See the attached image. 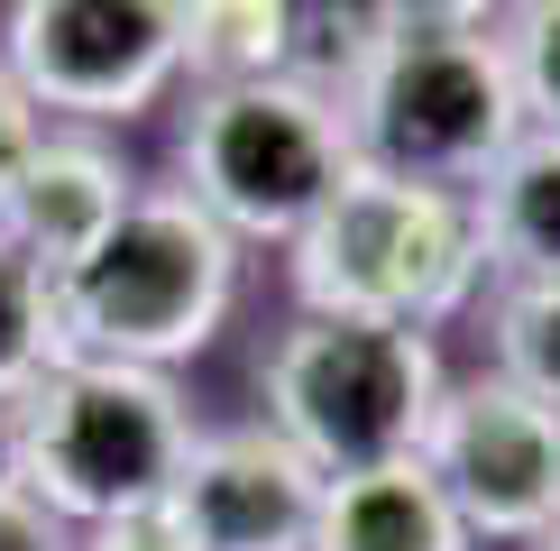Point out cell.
Returning a JSON list of instances; mask_svg holds the SVG:
<instances>
[{"label":"cell","instance_id":"44dd1931","mask_svg":"<svg viewBox=\"0 0 560 551\" xmlns=\"http://www.w3.org/2000/svg\"><path fill=\"white\" fill-rule=\"evenodd\" d=\"M542 551H560V534H551V542H542Z\"/></svg>","mask_w":560,"mask_h":551},{"label":"cell","instance_id":"2e32d148","mask_svg":"<svg viewBox=\"0 0 560 551\" xmlns=\"http://www.w3.org/2000/svg\"><path fill=\"white\" fill-rule=\"evenodd\" d=\"M497 37H505V74H515L524 129H551L560 138V0L497 10Z\"/></svg>","mask_w":560,"mask_h":551},{"label":"cell","instance_id":"7a4b0ae2","mask_svg":"<svg viewBox=\"0 0 560 551\" xmlns=\"http://www.w3.org/2000/svg\"><path fill=\"white\" fill-rule=\"evenodd\" d=\"M285 294L294 313L377 321V331H441V321L478 313L487 239L469 194L349 166L340 194L285 239Z\"/></svg>","mask_w":560,"mask_h":551},{"label":"cell","instance_id":"5bb4252c","mask_svg":"<svg viewBox=\"0 0 560 551\" xmlns=\"http://www.w3.org/2000/svg\"><path fill=\"white\" fill-rule=\"evenodd\" d=\"M487 321V377L560 413V276H505L478 294Z\"/></svg>","mask_w":560,"mask_h":551},{"label":"cell","instance_id":"3957f363","mask_svg":"<svg viewBox=\"0 0 560 551\" xmlns=\"http://www.w3.org/2000/svg\"><path fill=\"white\" fill-rule=\"evenodd\" d=\"M240 239L212 230L175 184H138L102 248L56 276V359H110L175 377L230 331Z\"/></svg>","mask_w":560,"mask_h":551},{"label":"cell","instance_id":"6da1fadb","mask_svg":"<svg viewBox=\"0 0 560 551\" xmlns=\"http://www.w3.org/2000/svg\"><path fill=\"white\" fill-rule=\"evenodd\" d=\"M340 110H349L359 166L441 184V194H478L487 166L524 138L497 10H459V0H395V10H377L359 74L340 83Z\"/></svg>","mask_w":560,"mask_h":551},{"label":"cell","instance_id":"30bf717a","mask_svg":"<svg viewBox=\"0 0 560 551\" xmlns=\"http://www.w3.org/2000/svg\"><path fill=\"white\" fill-rule=\"evenodd\" d=\"M138 184H148V175H138L110 138H92V129H46L37 156H28V175L10 184L0 239H10L28 267H46V285H56L65 267H83L92 248L120 230V212L138 202Z\"/></svg>","mask_w":560,"mask_h":551},{"label":"cell","instance_id":"ac0fdd59","mask_svg":"<svg viewBox=\"0 0 560 551\" xmlns=\"http://www.w3.org/2000/svg\"><path fill=\"white\" fill-rule=\"evenodd\" d=\"M37 138H46V120L28 110V92H19L10 74H0V212H10V184L28 175V156H37Z\"/></svg>","mask_w":560,"mask_h":551},{"label":"cell","instance_id":"7c38bea8","mask_svg":"<svg viewBox=\"0 0 560 551\" xmlns=\"http://www.w3.org/2000/svg\"><path fill=\"white\" fill-rule=\"evenodd\" d=\"M478 239H487V285L505 276H560V138L524 129L469 194Z\"/></svg>","mask_w":560,"mask_h":551},{"label":"cell","instance_id":"4fadbf2b","mask_svg":"<svg viewBox=\"0 0 560 551\" xmlns=\"http://www.w3.org/2000/svg\"><path fill=\"white\" fill-rule=\"evenodd\" d=\"M294 56V0H184V83H267Z\"/></svg>","mask_w":560,"mask_h":551},{"label":"cell","instance_id":"e0dca14e","mask_svg":"<svg viewBox=\"0 0 560 551\" xmlns=\"http://www.w3.org/2000/svg\"><path fill=\"white\" fill-rule=\"evenodd\" d=\"M74 551H194V534L175 524V505H138V515H110L74 534Z\"/></svg>","mask_w":560,"mask_h":551},{"label":"cell","instance_id":"8fae6325","mask_svg":"<svg viewBox=\"0 0 560 551\" xmlns=\"http://www.w3.org/2000/svg\"><path fill=\"white\" fill-rule=\"evenodd\" d=\"M313 551H478V542H469V524L451 515V496L432 488L423 459H395V469L322 478Z\"/></svg>","mask_w":560,"mask_h":551},{"label":"cell","instance_id":"277c9868","mask_svg":"<svg viewBox=\"0 0 560 551\" xmlns=\"http://www.w3.org/2000/svg\"><path fill=\"white\" fill-rule=\"evenodd\" d=\"M202 423L175 377L110 359H56L19 396V496H37L65 534L166 505Z\"/></svg>","mask_w":560,"mask_h":551},{"label":"cell","instance_id":"d6986e66","mask_svg":"<svg viewBox=\"0 0 560 551\" xmlns=\"http://www.w3.org/2000/svg\"><path fill=\"white\" fill-rule=\"evenodd\" d=\"M0 551H74V534L37 496H0Z\"/></svg>","mask_w":560,"mask_h":551},{"label":"cell","instance_id":"52a82bcc","mask_svg":"<svg viewBox=\"0 0 560 551\" xmlns=\"http://www.w3.org/2000/svg\"><path fill=\"white\" fill-rule=\"evenodd\" d=\"M0 74L46 129H129L184 83V0H19L0 10Z\"/></svg>","mask_w":560,"mask_h":551},{"label":"cell","instance_id":"ba28073f","mask_svg":"<svg viewBox=\"0 0 560 551\" xmlns=\"http://www.w3.org/2000/svg\"><path fill=\"white\" fill-rule=\"evenodd\" d=\"M469 542H524L542 551L560 534V413L515 396L505 377H451L432 405V432L413 450Z\"/></svg>","mask_w":560,"mask_h":551},{"label":"cell","instance_id":"9c48e42d","mask_svg":"<svg viewBox=\"0 0 560 551\" xmlns=\"http://www.w3.org/2000/svg\"><path fill=\"white\" fill-rule=\"evenodd\" d=\"M166 505L194 534V551H313L322 478L267 423H230V432H202L194 442Z\"/></svg>","mask_w":560,"mask_h":551},{"label":"cell","instance_id":"5b68a950","mask_svg":"<svg viewBox=\"0 0 560 551\" xmlns=\"http://www.w3.org/2000/svg\"><path fill=\"white\" fill-rule=\"evenodd\" d=\"M451 386L432 331H377V321H322L294 313L258 359V423L285 442L313 478L395 469L423 450L432 405Z\"/></svg>","mask_w":560,"mask_h":551},{"label":"cell","instance_id":"ffe728a7","mask_svg":"<svg viewBox=\"0 0 560 551\" xmlns=\"http://www.w3.org/2000/svg\"><path fill=\"white\" fill-rule=\"evenodd\" d=\"M0 496H19V405H0Z\"/></svg>","mask_w":560,"mask_h":551},{"label":"cell","instance_id":"8992f818","mask_svg":"<svg viewBox=\"0 0 560 551\" xmlns=\"http://www.w3.org/2000/svg\"><path fill=\"white\" fill-rule=\"evenodd\" d=\"M349 166H359V148H349L340 92H322L303 74L212 83L175 120V194L212 230H230L240 248H258V239L285 248L340 194Z\"/></svg>","mask_w":560,"mask_h":551},{"label":"cell","instance_id":"9a60e30c","mask_svg":"<svg viewBox=\"0 0 560 551\" xmlns=\"http://www.w3.org/2000/svg\"><path fill=\"white\" fill-rule=\"evenodd\" d=\"M56 367V285L0 239V405H19Z\"/></svg>","mask_w":560,"mask_h":551}]
</instances>
